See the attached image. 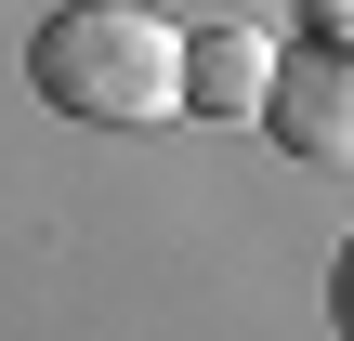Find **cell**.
Segmentation results:
<instances>
[{
  "label": "cell",
  "mask_w": 354,
  "mask_h": 341,
  "mask_svg": "<svg viewBox=\"0 0 354 341\" xmlns=\"http://www.w3.org/2000/svg\"><path fill=\"white\" fill-rule=\"evenodd\" d=\"M328 13H354V0H328Z\"/></svg>",
  "instance_id": "5"
},
{
  "label": "cell",
  "mask_w": 354,
  "mask_h": 341,
  "mask_svg": "<svg viewBox=\"0 0 354 341\" xmlns=\"http://www.w3.org/2000/svg\"><path fill=\"white\" fill-rule=\"evenodd\" d=\"M328 315H342V341H354V250H342V276H328Z\"/></svg>",
  "instance_id": "4"
},
{
  "label": "cell",
  "mask_w": 354,
  "mask_h": 341,
  "mask_svg": "<svg viewBox=\"0 0 354 341\" xmlns=\"http://www.w3.org/2000/svg\"><path fill=\"white\" fill-rule=\"evenodd\" d=\"M276 145H302V158H354V39H302L289 66H276Z\"/></svg>",
  "instance_id": "2"
},
{
  "label": "cell",
  "mask_w": 354,
  "mask_h": 341,
  "mask_svg": "<svg viewBox=\"0 0 354 341\" xmlns=\"http://www.w3.org/2000/svg\"><path fill=\"white\" fill-rule=\"evenodd\" d=\"M39 92L92 131H158V118L197 105V39L158 26L145 0H79V13L39 26Z\"/></svg>",
  "instance_id": "1"
},
{
  "label": "cell",
  "mask_w": 354,
  "mask_h": 341,
  "mask_svg": "<svg viewBox=\"0 0 354 341\" xmlns=\"http://www.w3.org/2000/svg\"><path fill=\"white\" fill-rule=\"evenodd\" d=\"M197 105L210 118H263L276 105V39L263 26H197Z\"/></svg>",
  "instance_id": "3"
}]
</instances>
